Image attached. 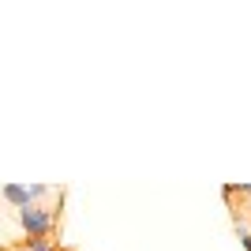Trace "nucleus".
<instances>
[{
    "instance_id": "1",
    "label": "nucleus",
    "mask_w": 251,
    "mask_h": 251,
    "mask_svg": "<svg viewBox=\"0 0 251 251\" xmlns=\"http://www.w3.org/2000/svg\"><path fill=\"white\" fill-rule=\"evenodd\" d=\"M19 225H23V232H26V240H34V236H52V229H56V206L30 202V206L19 210Z\"/></svg>"
},
{
    "instance_id": "2",
    "label": "nucleus",
    "mask_w": 251,
    "mask_h": 251,
    "mask_svg": "<svg viewBox=\"0 0 251 251\" xmlns=\"http://www.w3.org/2000/svg\"><path fill=\"white\" fill-rule=\"evenodd\" d=\"M0 199L11 202L15 210H23V206H30V188H26V184H4V188H0Z\"/></svg>"
},
{
    "instance_id": "3",
    "label": "nucleus",
    "mask_w": 251,
    "mask_h": 251,
    "mask_svg": "<svg viewBox=\"0 0 251 251\" xmlns=\"http://www.w3.org/2000/svg\"><path fill=\"white\" fill-rule=\"evenodd\" d=\"M23 248H26V251H49L52 240H49V236H34V240H26Z\"/></svg>"
},
{
    "instance_id": "4",
    "label": "nucleus",
    "mask_w": 251,
    "mask_h": 251,
    "mask_svg": "<svg viewBox=\"0 0 251 251\" xmlns=\"http://www.w3.org/2000/svg\"><path fill=\"white\" fill-rule=\"evenodd\" d=\"M236 236H240V248L251 251V229H248V225H236Z\"/></svg>"
},
{
    "instance_id": "5",
    "label": "nucleus",
    "mask_w": 251,
    "mask_h": 251,
    "mask_svg": "<svg viewBox=\"0 0 251 251\" xmlns=\"http://www.w3.org/2000/svg\"><path fill=\"white\" fill-rule=\"evenodd\" d=\"M0 251H15V248H8V244H0Z\"/></svg>"
},
{
    "instance_id": "6",
    "label": "nucleus",
    "mask_w": 251,
    "mask_h": 251,
    "mask_svg": "<svg viewBox=\"0 0 251 251\" xmlns=\"http://www.w3.org/2000/svg\"><path fill=\"white\" fill-rule=\"evenodd\" d=\"M56 251H72V248H64V244H56Z\"/></svg>"
},
{
    "instance_id": "7",
    "label": "nucleus",
    "mask_w": 251,
    "mask_h": 251,
    "mask_svg": "<svg viewBox=\"0 0 251 251\" xmlns=\"http://www.w3.org/2000/svg\"><path fill=\"white\" fill-rule=\"evenodd\" d=\"M244 210H248V214H251V199H248V206H244Z\"/></svg>"
},
{
    "instance_id": "8",
    "label": "nucleus",
    "mask_w": 251,
    "mask_h": 251,
    "mask_svg": "<svg viewBox=\"0 0 251 251\" xmlns=\"http://www.w3.org/2000/svg\"><path fill=\"white\" fill-rule=\"evenodd\" d=\"M49 251H56V244H52V248H49Z\"/></svg>"
}]
</instances>
